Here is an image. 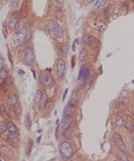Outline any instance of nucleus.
Listing matches in <instances>:
<instances>
[{"mask_svg":"<svg viewBox=\"0 0 134 161\" xmlns=\"http://www.w3.org/2000/svg\"><path fill=\"white\" fill-rule=\"evenodd\" d=\"M58 152L60 155L65 159H70L73 155V150L71 144L67 142H62L58 148Z\"/></svg>","mask_w":134,"mask_h":161,"instance_id":"nucleus-1","label":"nucleus"},{"mask_svg":"<svg viewBox=\"0 0 134 161\" xmlns=\"http://www.w3.org/2000/svg\"><path fill=\"white\" fill-rule=\"evenodd\" d=\"M65 71H66L65 61L62 59H60L58 62L56 68V75L59 79H61L62 78L64 77V75L65 74Z\"/></svg>","mask_w":134,"mask_h":161,"instance_id":"nucleus-2","label":"nucleus"},{"mask_svg":"<svg viewBox=\"0 0 134 161\" xmlns=\"http://www.w3.org/2000/svg\"><path fill=\"white\" fill-rule=\"evenodd\" d=\"M24 59H25V61L27 65L31 66L33 64L34 62V55L33 50L31 48H27V50H26Z\"/></svg>","mask_w":134,"mask_h":161,"instance_id":"nucleus-3","label":"nucleus"},{"mask_svg":"<svg viewBox=\"0 0 134 161\" xmlns=\"http://www.w3.org/2000/svg\"><path fill=\"white\" fill-rule=\"evenodd\" d=\"M41 80L44 86L47 88H50L53 85V79L52 77L47 73H44L41 75Z\"/></svg>","mask_w":134,"mask_h":161,"instance_id":"nucleus-4","label":"nucleus"},{"mask_svg":"<svg viewBox=\"0 0 134 161\" xmlns=\"http://www.w3.org/2000/svg\"><path fill=\"white\" fill-rule=\"evenodd\" d=\"M52 30L54 34L56 36V38H61L62 34H63V31L62 29L61 26H60V24L57 22H53L52 23Z\"/></svg>","mask_w":134,"mask_h":161,"instance_id":"nucleus-5","label":"nucleus"},{"mask_svg":"<svg viewBox=\"0 0 134 161\" xmlns=\"http://www.w3.org/2000/svg\"><path fill=\"white\" fill-rule=\"evenodd\" d=\"M89 75H90V71H89V68L86 67H82L79 70V74L78 76L77 79L79 81L85 80L89 77Z\"/></svg>","mask_w":134,"mask_h":161,"instance_id":"nucleus-6","label":"nucleus"},{"mask_svg":"<svg viewBox=\"0 0 134 161\" xmlns=\"http://www.w3.org/2000/svg\"><path fill=\"white\" fill-rule=\"evenodd\" d=\"M73 119L71 116H65L62 118L61 120V126L64 129H67L71 126V124L73 122Z\"/></svg>","mask_w":134,"mask_h":161,"instance_id":"nucleus-7","label":"nucleus"},{"mask_svg":"<svg viewBox=\"0 0 134 161\" xmlns=\"http://www.w3.org/2000/svg\"><path fill=\"white\" fill-rule=\"evenodd\" d=\"M113 140L114 142L115 143V144L119 148H125V144H124V142H123V139L121 138V136H120V134L117 133V132H115L113 135Z\"/></svg>","mask_w":134,"mask_h":161,"instance_id":"nucleus-8","label":"nucleus"},{"mask_svg":"<svg viewBox=\"0 0 134 161\" xmlns=\"http://www.w3.org/2000/svg\"><path fill=\"white\" fill-rule=\"evenodd\" d=\"M73 103H68V104L66 105L65 107H64V109L63 110V116H68L69 115H71L72 113H73Z\"/></svg>","mask_w":134,"mask_h":161,"instance_id":"nucleus-9","label":"nucleus"},{"mask_svg":"<svg viewBox=\"0 0 134 161\" xmlns=\"http://www.w3.org/2000/svg\"><path fill=\"white\" fill-rule=\"evenodd\" d=\"M12 40L14 41L15 43H20L21 42L24 41V36L20 32H15L12 36Z\"/></svg>","mask_w":134,"mask_h":161,"instance_id":"nucleus-10","label":"nucleus"},{"mask_svg":"<svg viewBox=\"0 0 134 161\" xmlns=\"http://www.w3.org/2000/svg\"><path fill=\"white\" fill-rule=\"evenodd\" d=\"M25 125L26 127V128L27 129V130H30L31 125H32V120H31V118H30V113H27V114L26 115Z\"/></svg>","mask_w":134,"mask_h":161,"instance_id":"nucleus-11","label":"nucleus"},{"mask_svg":"<svg viewBox=\"0 0 134 161\" xmlns=\"http://www.w3.org/2000/svg\"><path fill=\"white\" fill-rule=\"evenodd\" d=\"M7 128L9 129V132L11 133H13V134L18 132V128L16 127V126L14 123L11 122L7 123Z\"/></svg>","mask_w":134,"mask_h":161,"instance_id":"nucleus-12","label":"nucleus"},{"mask_svg":"<svg viewBox=\"0 0 134 161\" xmlns=\"http://www.w3.org/2000/svg\"><path fill=\"white\" fill-rule=\"evenodd\" d=\"M114 121H115V124L119 128H121L123 126V119L121 118L119 116H114Z\"/></svg>","mask_w":134,"mask_h":161,"instance_id":"nucleus-13","label":"nucleus"},{"mask_svg":"<svg viewBox=\"0 0 134 161\" xmlns=\"http://www.w3.org/2000/svg\"><path fill=\"white\" fill-rule=\"evenodd\" d=\"M125 125V128L127 129H128L129 131H130L131 132H133L134 131V124L132 122V121L127 120L126 122L124 124Z\"/></svg>","mask_w":134,"mask_h":161,"instance_id":"nucleus-14","label":"nucleus"},{"mask_svg":"<svg viewBox=\"0 0 134 161\" xmlns=\"http://www.w3.org/2000/svg\"><path fill=\"white\" fill-rule=\"evenodd\" d=\"M0 112L1 114L3 116V117L5 119V120H7L8 118H9V116H8V113L6 111V109L5 108V107L3 105H0Z\"/></svg>","mask_w":134,"mask_h":161,"instance_id":"nucleus-15","label":"nucleus"},{"mask_svg":"<svg viewBox=\"0 0 134 161\" xmlns=\"http://www.w3.org/2000/svg\"><path fill=\"white\" fill-rule=\"evenodd\" d=\"M42 97V94L41 91L38 90L36 93V95H35V97H34V103H35L36 104L38 103L40 101V100H41Z\"/></svg>","mask_w":134,"mask_h":161,"instance_id":"nucleus-16","label":"nucleus"},{"mask_svg":"<svg viewBox=\"0 0 134 161\" xmlns=\"http://www.w3.org/2000/svg\"><path fill=\"white\" fill-rule=\"evenodd\" d=\"M86 51L84 48H82L81 49V50L80 51L79 53V61L80 62L83 61H84L86 58Z\"/></svg>","mask_w":134,"mask_h":161,"instance_id":"nucleus-17","label":"nucleus"},{"mask_svg":"<svg viewBox=\"0 0 134 161\" xmlns=\"http://www.w3.org/2000/svg\"><path fill=\"white\" fill-rule=\"evenodd\" d=\"M17 24V21L15 18H11L8 22V27L10 30H14Z\"/></svg>","mask_w":134,"mask_h":161,"instance_id":"nucleus-18","label":"nucleus"},{"mask_svg":"<svg viewBox=\"0 0 134 161\" xmlns=\"http://www.w3.org/2000/svg\"><path fill=\"white\" fill-rule=\"evenodd\" d=\"M121 159L123 161H131L132 158H130V154L125 152H121L120 153Z\"/></svg>","mask_w":134,"mask_h":161,"instance_id":"nucleus-19","label":"nucleus"},{"mask_svg":"<svg viewBox=\"0 0 134 161\" xmlns=\"http://www.w3.org/2000/svg\"><path fill=\"white\" fill-rule=\"evenodd\" d=\"M8 103L10 105H14L17 103V98L15 95H9L8 96Z\"/></svg>","mask_w":134,"mask_h":161,"instance_id":"nucleus-20","label":"nucleus"},{"mask_svg":"<svg viewBox=\"0 0 134 161\" xmlns=\"http://www.w3.org/2000/svg\"><path fill=\"white\" fill-rule=\"evenodd\" d=\"M8 74V71L7 69H5L4 68H2L0 69V79H3L5 78H6Z\"/></svg>","mask_w":134,"mask_h":161,"instance_id":"nucleus-21","label":"nucleus"},{"mask_svg":"<svg viewBox=\"0 0 134 161\" xmlns=\"http://www.w3.org/2000/svg\"><path fill=\"white\" fill-rule=\"evenodd\" d=\"M32 34V30L31 28L27 30V31L26 32L25 34H24V41H26L27 40L30 38Z\"/></svg>","mask_w":134,"mask_h":161,"instance_id":"nucleus-22","label":"nucleus"},{"mask_svg":"<svg viewBox=\"0 0 134 161\" xmlns=\"http://www.w3.org/2000/svg\"><path fill=\"white\" fill-rule=\"evenodd\" d=\"M46 98H42L40 102V105H39V109L40 110L43 109L46 107Z\"/></svg>","mask_w":134,"mask_h":161,"instance_id":"nucleus-23","label":"nucleus"},{"mask_svg":"<svg viewBox=\"0 0 134 161\" xmlns=\"http://www.w3.org/2000/svg\"><path fill=\"white\" fill-rule=\"evenodd\" d=\"M33 144H34V141L32 139H30L29 140V143H28V146H27V154H29L32 151V147H33Z\"/></svg>","mask_w":134,"mask_h":161,"instance_id":"nucleus-24","label":"nucleus"},{"mask_svg":"<svg viewBox=\"0 0 134 161\" xmlns=\"http://www.w3.org/2000/svg\"><path fill=\"white\" fill-rule=\"evenodd\" d=\"M2 31L3 36H4V38H6V37H7V23H6V22H5L3 23V24Z\"/></svg>","mask_w":134,"mask_h":161,"instance_id":"nucleus-25","label":"nucleus"},{"mask_svg":"<svg viewBox=\"0 0 134 161\" xmlns=\"http://www.w3.org/2000/svg\"><path fill=\"white\" fill-rule=\"evenodd\" d=\"M105 1H103L101 3L100 5H99V7L97 8V11H99V12H101V11H102L103 9H104L105 7Z\"/></svg>","mask_w":134,"mask_h":161,"instance_id":"nucleus-26","label":"nucleus"},{"mask_svg":"<svg viewBox=\"0 0 134 161\" xmlns=\"http://www.w3.org/2000/svg\"><path fill=\"white\" fill-rule=\"evenodd\" d=\"M26 27V22L25 21H21L19 23L18 26V29L19 30H22L24 28Z\"/></svg>","mask_w":134,"mask_h":161,"instance_id":"nucleus-27","label":"nucleus"},{"mask_svg":"<svg viewBox=\"0 0 134 161\" xmlns=\"http://www.w3.org/2000/svg\"><path fill=\"white\" fill-rule=\"evenodd\" d=\"M7 52H8V59H9V61L11 63V65L12 68H14V66H13V62H12V56L11 55V52H10V50H9V47H7Z\"/></svg>","mask_w":134,"mask_h":161,"instance_id":"nucleus-28","label":"nucleus"},{"mask_svg":"<svg viewBox=\"0 0 134 161\" xmlns=\"http://www.w3.org/2000/svg\"><path fill=\"white\" fill-rule=\"evenodd\" d=\"M121 95L123 98H127V97L129 96V92L127 90H123L121 93Z\"/></svg>","mask_w":134,"mask_h":161,"instance_id":"nucleus-29","label":"nucleus"},{"mask_svg":"<svg viewBox=\"0 0 134 161\" xmlns=\"http://www.w3.org/2000/svg\"><path fill=\"white\" fill-rule=\"evenodd\" d=\"M87 42L89 43V45L92 46L94 44V38L93 36L88 37V40H87Z\"/></svg>","mask_w":134,"mask_h":161,"instance_id":"nucleus-30","label":"nucleus"},{"mask_svg":"<svg viewBox=\"0 0 134 161\" xmlns=\"http://www.w3.org/2000/svg\"><path fill=\"white\" fill-rule=\"evenodd\" d=\"M77 97H78L77 93H76V92H75V93H73V95H72V96H71V100H73V101H76V100H77ZM73 101L71 102V103H73ZM70 103H71V102H70Z\"/></svg>","mask_w":134,"mask_h":161,"instance_id":"nucleus-31","label":"nucleus"},{"mask_svg":"<svg viewBox=\"0 0 134 161\" xmlns=\"http://www.w3.org/2000/svg\"><path fill=\"white\" fill-rule=\"evenodd\" d=\"M62 48V52H63L64 54H67L68 53V46H63L61 48Z\"/></svg>","mask_w":134,"mask_h":161,"instance_id":"nucleus-32","label":"nucleus"},{"mask_svg":"<svg viewBox=\"0 0 134 161\" xmlns=\"http://www.w3.org/2000/svg\"><path fill=\"white\" fill-rule=\"evenodd\" d=\"M19 0H11V5H12V7H16L18 5Z\"/></svg>","mask_w":134,"mask_h":161,"instance_id":"nucleus-33","label":"nucleus"},{"mask_svg":"<svg viewBox=\"0 0 134 161\" xmlns=\"http://www.w3.org/2000/svg\"><path fill=\"white\" fill-rule=\"evenodd\" d=\"M6 130V127L4 124H0V132H4Z\"/></svg>","mask_w":134,"mask_h":161,"instance_id":"nucleus-34","label":"nucleus"},{"mask_svg":"<svg viewBox=\"0 0 134 161\" xmlns=\"http://www.w3.org/2000/svg\"><path fill=\"white\" fill-rule=\"evenodd\" d=\"M76 57H75V55H74L73 57H72V61H71V66H72V68H74L75 66V64H76V63H75V60H76Z\"/></svg>","mask_w":134,"mask_h":161,"instance_id":"nucleus-35","label":"nucleus"},{"mask_svg":"<svg viewBox=\"0 0 134 161\" xmlns=\"http://www.w3.org/2000/svg\"><path fill=\"white\" fill-rule=\"evenodd\" d=\"M8 139H9V140L10 142H12V141H14V136L13 133H11V134L9 135V137H8Z\"/></svg>","mask_w":134,"mask_h":161,"instance_id":"nucleus-36","label":"nucleus"},{"mask_svg":"<svg viewBox=\"0 0 134 161\" xmlns=\"http://www.w3.org/2000/svg\"><path fill=\"white\" fill-rule=\"evenodd\" d=\"M3 64H4V61L2 57H0V68H1L3 66Z\"/></svg>","mask_w":134,"mask_h":161,"instance_id":"nucleus-37","label":"nucleus"},{"mask_svg":"<svg viewBox=\"0 0 134 161\" xmlns=\"http://www.w3.org/2000/svg\"><path fill=\"white\" fill-rule=\"evenodd\" d=\"M87 37H89L88 35H85L83 38V40H82V42L84 44H86V43L87 42V40H88V38Z\"/></svg>","mask_w":134,"mask_h":161,"instance_id":"nucleus-38","label":"nucleus"},{"mask_svg":"<svg viewBox=\"0 0 134 161\" xmlns=\"http://www.w3.org/2000/svg\"><path fill=\"white\" fill-rule=\"evenodd\" d=\"M68 88L66 89H65V91H64V95H63V99H63V101L64 100L65 97H66V95H67V93H68Z\"/></svg>","mask_w":134,"mask_h":161,"instance_id":"nucleus-39","label":"nucleus"},{"mask_svg":"<svg viewBox=\"0 0 134 161\" xmlns=\"http://www.w3.org/2000/svg\"><path fill=\"white\" fill-rule=\"evenodd\" d=\"M75 44H76V42H74L73 44V46H72V50H73V52H75V50H76V45H75Z\"/></svg>","mask_w":134,"mask_h":161,"instance_id":"nucleus-40","label":"nucleus"},{"mask_svg":"<svg viewBox=\"0 0 134 161\" xmlns=\"http://www.w3.org/2000/svg\"><path fill=\"white\" fill-rule=\"evenodd\" d=\"M14 111L15 112V114H16V116H18V107H14Z\"/></svg>","mask_w":134,"mask_h":161,"instance_id":"nucleus-41","label":"nucleus"},{"mask_svg":"<svg viewBox=\"0 0 134 161\" xmlns=\"http://www.w3.org/2000/svg\"><path fill=\"white\" fill-rule=\"evenodd\" d=\"M18 73L20 75H23L24 74H25V72L22 70H18Z\"/></svg>","mask_w":134,"mask_h":161,"instance_id":"nucleus-42","label":"nucleus"},{"mask_svg":"<svg viewBox=\"0 0 134 161\" xmlns=\"http://www.w3.org/2000/svg\"><path fill=\"white\" fill-rule=\"evenodd\" d=\"M109 7H110V6H108V7H107V8H106V9H105V13H104L105 15H106V14H107V12H108V9H109Z\"/></svg>","mask_w":134,"mask_h":161,"instance_id":"nucleus-43","label":"nucleus"},{"mask_svg":"<svg viewBox=\"0 0 134 161\" xmlns=\"http://www.w3.org/2000/svg\"><path fill=\"white\" fill-rule=\"evenodd\" d=\"M32 73H33V76H34V79H36V73H35V71L33 70H32Z\"/></svg>","mask_w":134,"mask_h":161,"instance_id":"nucleus-44","label":"nucleus"},{"mask_svg":"<svg viewBox=\"0 0 134 161\" xmlns=\"http://www.w3.org/2000/svg\"><path fill=\"white\" fill-rule=\"evenodd\" d=\"M62 1H63V0H56V3H58V4H60V3L62 2Z\"/></svg>","mask_w":134,"mask_h":161,"instance_id":"nucleus-45","label":"nucleus"},{"mask_svg":"<svg viewBox=\"0 0 134 161\" xmlns=\"http://www.w3.org/2000/svg\"><path fill=\"white\" fill-rule=\"evenodd\" d=\"M95 0H88V3H93V1H95Z\"/></svg>","mask_w":134,"mask_h":161,"instance_id":"nucleus-46","label":"nucleus"},{"mask_svg":"<svg viewBox=\"0 0 134 161\" xmlns=\"http://www.w3.org/2000/svg\"><path fill=\"white\" fill-rule=\"evenodd\" d=\"M40 139H41V136H40V137H39L38 138V140H37V142H38V143L40 142Z\"/></svg>","mask_w":134,"mask_h":161,"instance_id":"nucleus-47","label":"nucleus"},{"mask_svg":"<svg viewBox=\"0 0 134 161\" xmlns=\"http://www.w3.org/2000/svg\"><path fill=\"white\" fill-rule=\"evenodd\" d=\"M98 3H99V0H97V1H96V2H95V5H96Z\"/></svg>","mask_w":134,"mask_h":161,"instance_id":"nucleus-48","label":"nucleus"},{"mask_svg":"<svg viewBox=\"0 0 134 161\" xmlns=\"http://www.w3.org/2000/svg\"><path fill=\"white\" fill-rule=\"evenodd\" d=\"M41 131H42V129H39V130H38V133H39V132H41Z\"/></svg>","mask_w":134,"mask_h":161,"instance_id":"nucleus-49","label":"nucleus"},{"mask_svg":"<svg viewBox=\"0 0 134 161\" xmlns=\"http://www.w3.org/2000/svg\"><path fill=\"white\" fill-rule=\"evenodd\" d=\"M0 161H1V159H0Z\"/></svg>","mask_w":134,"mask_h":161,"instance_id":"nucleus-50","label":"nucleus"}]
</instances>
